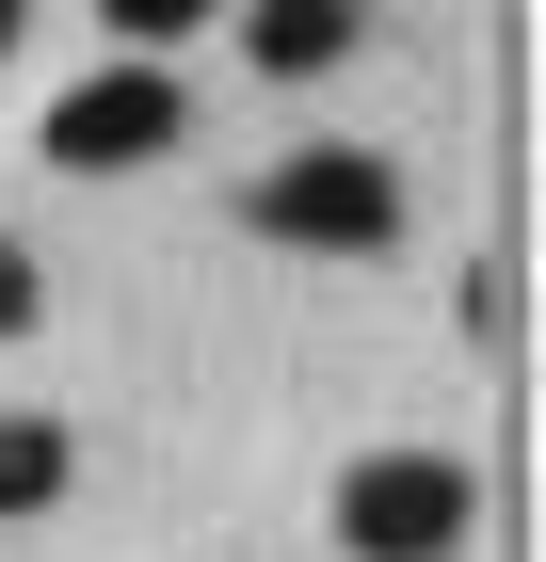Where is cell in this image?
I'll use <instances>...</instances> for the list:
<instances>
[{
	"mask_svg": "<svg viewBox=\"0 0 546 562\" xmlns=\"http://www.w3.org/2000/svg\"><path fill=\"white\" fill-rule=\"evenodd\" d=\"M16 322H33V258L0 241V338H16Z\"/></svg>",
	"mask_w": 546,
	"mask_h": 562,
	"instance_id": "obj_7",
	"label": "cell"
},
{
	"mask_svg": "<svg viewBox=\"0 0 546 562\" xmlns=\"http://www.w3.org/2000/svg\"><path fill=\"white\" fill-rule=\"evenodd\" d=\"M97 16H113V33H145V48H161V33H193L210 0H97Z\"/></svg>",
	"mask_w": 546,
	"mask_h": 562,
	"instance_id": "obj_6",
	"label": "cell"
},
{
	"mask_svg": "<svg viewBox=\"0 0 546 562\" xmlns=\"http://www.w3.org/2000/svg\"><path fill=\"white\" fill-rule=\"evenodd\" d=\"M161 145H177V81H161V65H97V81L48 97V161H65V177L161 161Z\"/></svg>",
	"mask_w": 546,
	"mask_h": 562,
	"instance_id": "obj_3",
	"label": "cell"
},
{
	"mask_svg": "<svg viewBox=\"0 0 546 562\" xmlns=\"http://www.w3.org/2000/svg\"><path fill=\"white\" fill-rule=\"evenodd\" d=\"M354 33H370L354 0H257V16H242V65H274V81H322Z\"/></svg>",
	"mask_w": 546,
	"mask_h": 562,
	"instance_id": "obj_4",
	"label": "cell"
},
{
	"mask_svg": "<svg viewBox=\"0 0 546 562\" xmlns=\"http://www.w3.org/2000/svg\"><path fill=\"white\" fill-rule=\"evenodd\" d=\"M65 498V434L48 418H0V515H48Z\"/></svg>",
	"mask_w": 546,
	"mask_h": 562,
	"instance_id": "obj_5",
	"label": "cell"
},
{
	"mask_svg": "<svg viewBox=\"0 0 546 562\" xmlns=\"http://www.w3.org/2000/svg\"><path fill=\"white\" fill-rule=\"evenodd\" d=\"M337 547L354 562H450L466 547V467L450 450H370L337 482Z\"/></svg>",
	"mask_w": 546,
	"mask_h": 562,
	"instance_id": "obj_2",
	"label": "cell"
},
{
	"mask_svg": "<svg viewBox=\"0 0 546 562\" xmlns=\"http://www.w3.org/2000/svg\"><path fill=\"white\" fill-rule=\"evenodd\" d=\"M257 210V241H305V258H370L386 225H402V177L370 161V145H305V161H274L242 193Z\"/></svg>",
	"mask_w": 546,
	"mask_h": 562,
	"instance_id": "obj_1",
	"label": "cell"
},
{
	"mask_svg": "<svg viewBox=\"0 0 546 562\" xmlns=\"http://www.w3.org/2000/svg\"><path fill=\"white\" fill-rule=\"evenodd\" d=\"M16 16H33V0H0V48H16Z\"/></svg>",
	"mask_w": 546,
	"mask_h": 562,
	"instance_id": "obj_8",
	"label": "cell"
}]
</instances>
